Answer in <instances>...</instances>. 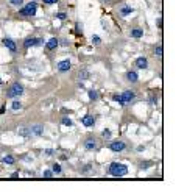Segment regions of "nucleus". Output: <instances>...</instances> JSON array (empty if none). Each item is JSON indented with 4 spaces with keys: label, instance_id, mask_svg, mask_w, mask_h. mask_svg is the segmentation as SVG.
Instances as JSON below:
<instances>
[{
    "label": "nucleus",
    "instance_id": "36",
    "mask_svg": "<svg viewBox=\"0 0 187 192\" xmlns=\"http://www.w3.org/2000/svg\"><path fill=\"white\" fill-rule=\"evenodd\" d=\"M45 155H53V150H45Z\"/></svg>",
    "mask_w": 187,
    "mask_h": 192
},
{
    "label": "nucleus",
    "instance_id": "23",
    "mask_svg": "<svg viewBox=\"0 0 187 192\" xmlns=\"http://www.w3.org/2000/svg\"><path fill=\"white\" fill-rule=\"evenodd\" d=\"M52 170H53V174H61V166H59V164H55Z\"/></svg>",
    "mask_w": 187,
    "mask_h": 192
},
{
    "label": "nucleus",
    "instance_id": "32",
    "mask_svg": "<svg viewBox=\"0 0 187 192\" xmlns=\"http://www.w3.org/2000/svg\"><path fill=\"white\" fill-rule=\"evenodd\" d=\"M114 100H116V102H119V103H122V100H120V95H114ZM122 105H123V103H122Z\"/></svg>",
    "mask_w": 187,
    "mask_h": 192
},
{
    "label": "nucleus",
    "instance_id": "27",
    "mask_svg": "<svg viewBox=\"0 0 187 192\" xmlns=\"http://www.w3.org/2000/svg\"><path fill=\"white\" fill-rule=\"evenodd\" d=\"M101 136L105 137V139H109V137H111V131H109V130H105V131L101 133Z\"/></svg>",
    "mask_w": 187,
    "mask_h": 192
},
{
    "label": "nucleus",
    "instance_id": "5",
    "mask_svg": "<svg viewBox=\"0 0 187 192\" xmlns=\"http://www.w3.org/2000/svg\"><path fill=\"white\" fill-rule=\"evenodd\" d=\"M134 98H136V92H133V91H125L123 94L120 95L122 103H128V102L134 100Z\"/></svg>",
    "mask_w": 187,
    "mask_h": 192
},
{
    "label": "nucleus",
    "instance_id": "2",
    "mask_svg": "<svg viewBox=\"0 0 187 192\" xmlns=\"http://www.w3.org/2000/svg\"><path fill=\"white\" fill-rule=\"evenodd\" d=\"M24 94V86H22L20 83H14L13 86L8 89V97L10 98H16L19 97V95H22Z\"/></svg>",
    "mask_w": 187,
    "mask_h": 192
},
{
    "label": "nucleus",
    "instance_id": "8",
    "mask_svg": "<svg viewBox=\"0 0 187 192\" xmlns=\"http://www.w3.org/2000/svg\"><path fill=\"white\" fill-rule=\"evenodd\" d=\"M3 44H5V45L10 49L11 52H16V50H17V47H16V42H14L13 39H10V38H5V39H3Z\"/></svg>",
    "mask_w": 187,
    "mask_h": 192
},
{
    "label": "nucleus",
    "instance_id": "7",
    "mask_svg": "<svg viewBox=\"0 0 187 192\" xmlns=\"http://www.w3.org/2000/svg\"><path fill=\"white\" fill-rule=\"evenodd\" d=\"M70 66H72L70 61H69V59H64V61H61V63H58V70L64 74V72H67L69 69H70Z\"/></svg>",
    "mask_w": 187,
    "mask_h": 192
},
{
    "label": "nucleus",
    "instance_id": "9",
    "mask_svg": "<svg viewBox=\"0 0 187 192\" xmlns=\"http://www.w3.org/2000/svg\"><path fill=\"white\" fill-rule=\"evenodd\" d=\"M58 44H59V41L56 39V38H52V39L47 42V45H45V47H47V50H55V49L58 47Z\"/></svg>",
    "mask_w": 187,
    "mask_h": 192
},
{
    "label": "nucleus",
    "instance_id": "33",
    "mask_svg": "<svg viewBox=\"0 0 187 192\" xmlns=\"http://www.w3.org/2000/svg\"><path fill=\"white\" fill-rule=\"evenodd\" d=\"M89 169H90V166H86L84 169H83V172H81V174H83V175H84V174H87V172H89Z\"/></svg>",
    "mask_w": 187,
    "mask_h": 192
},
{
    "label": "nucleus",
    "instance_id": "18",
    "mask_svg": "<svg viewBox=\"0 0 187 192\" xmlns=\"http://www.w3.org/2000/svg\"><path fill=\"white\" fill-rule=\"evenodd\" d=\"M14 161H16V159H14V158H13V156H11V155H6V156H3V163H5V164H14Z\"/></svg>",
    "mask_w": 187,
    "mask_h": 192
},
{
    "label": "nucleus",
    "instance_id": "24",
    "mask_svg": "<svg viewBox=\"0 0 187 192\" xmlns=\"http://www.w3.org/2000/svg\"><path fill=\"white\" fill-rule=\"evenodd\" d=\"M53 176V170H44V178H52Z\"/></svg>",
    "mask_w": 187,
    "mask_h": 192
},
{
    "label": "nucleus",
    "instance_id": "21",
    "mask_svg": "<svg viewBox=\"0 0 187 192\" xmlns=\"http://www.w3.org/2000/svg\"><path fill=\"white\" fill-rule=\"evenodd\" d=\"M89 98H90V100H97V98H98V94H97L95 91H89Z\"/></svg>",
    "mask_w": 187,
    "mask_h": 192
},
{
    "label": "nucleus",
    "instance_id": "26",
    "mask_svg": "<svg viewBox=\"0 0 187 192\" xmlns=\"http://www.w3.org/2000/svg\"><path fill=\"white\" fill-rule=\"evenodd\" d=\"M20 108H22L20 102H14V103H13V109H14V111H17V109H20Z\"/></svg>",
    "mask_w": 187,
    "mask_h": 192
},
{
    "label": "nucleus",
    "instance_id": "14",
    "mask_svg": "<svg viewBox=\"0 0 187 192\" xmlns=\"http://www.w3.org/2000/svg\"><path fill=\"white\" fill-rule=\"evenodd\" d=\"M84 147L87 148V150H94V148H97V142L92 141V139H89V141H86Z\"/></svg>",
    "mask_w": 187,
    "mask_h": 192
},
{
    "label": "nucleus",
    "instance_id": "20",
    "mask_svg": "<svg viewBox=\"0 0 187 192\" xmlns=\"http://www.w3.org/2000/svg\"><path fill=\"white\" fill-rule=\"evenodd\" d=\"M61 124H63V125H66V126H72V125H73V122H72V120H70V119H69V117H63V120H61Z\"/></svg>",
    "mask_w": 187,
    "mask_h": 192
},
{
    "label": "nucleus",
    "instance_id": "1",
    "mask_svg": "<svg viewBox=\"0 0 187 192\" xmlns=\"http://www.w3.org/2000/svg\"><path fill=\"white\" fill-rule=\"evenodd\" d=\"M109 174L112 176H125L128 174V167L122 163H112L109 166Z\"/></svg>",
    "mask_w": 187,
    "mask_h": 192
},
{
    "label": "nucleus",
    "instance_id": "6",
    "mask_svg": "<svg viewBox=\"0 0 187 192\" xmlns=\"http://www.w3.org/2000/svg\"><path fill=\"white\" fill-rule=\"evenodd\" d=\"M125 147H126V145H125L123 141H114L112 144L109 145V148H111L112 152H123Z\"/></svg>",
    "mask_w": 187,
    "mask_h": 192
},
{
    "label": "nucleus",
    "instance_id": "35",
    "mask_svg": "<svg viewBox=\"0 0 187 192\" xmlns=\"http://www.w3.org/2000/svg\"><path fill=\"white\" fill-rule=\"evenodd\" d=\"M59 159H61V161H66V159H69V158H67L66 155H61V158H59Z\"/></svg>",
    "mask_w": 187,
    "mask_h": 192
},
{
    "label": "nucleus",
    "instance_id": "37",
    "mask_svg": "<svg viewBox=\"0 0 187 192\" xmlns=\"http://www.w3.org/2000/svg\"><path fill=\"white\" fill-rule=\"evenodd\" d=\"M105 2H109V0H105Z\"/></svg>",
    "mask_w": 187,
    "mask_h": 192
},
{
    "label": "nucleus",
    "instance_id": "12",
    "mask_svg": "<svg viewBox=\"0 0 187 192\" xmlns=\"http://www.w3.org/2000/svg\"><path fill=\"white\" fill-rule=\"evenodd\" d=\"M95 124V117L94 116H86L84 119H83V125L84 126H92Z\"/></svg>",
    "mask_w": 187,
    "mask_h": 192
},
{
    "label": "nucleus",
    "instance_id": "13",
    "mask_svg": "<svg viewBox=\"0 0 187 192\" xmlns=\"http://www.w3.org/2000/svg\"><path fill=\"white\" fill-rule=\"evenodd\" d=\"M17 133L20 134V136H24V137H27V136H30V134H31V131H30V128H24V126L17 128Z\"/></svg>",
    "mask_w": 187,
    "mask_h": 192
},
{
    "label": "nucleus",
    "instance_id": "31",
    "mask_svg": "<svg viewBox=\"0 0 187 192\" xmlns=\"http://www.w3.org/2000/svg\"><path fill=\"white\" fill-rule=\"evenodd\" d=\"M66 17H67V16H66L64 13H59V14H58V19H61V20H64Z\"/></svg>",
    "mask_w": 187,
    "mask_h": 192
},
{
    "label": "nucleus",
    "instance_id": "28",
    "mask_svg": "<svg viewBox=\"0 0 187 192\" xmlns=\"http://www.w3.org/2000/svg\"><path fill=\"white\" fill-rule=\"evenodd\" d=\"M92 42H94V44H100L101 39H100L98 36H92Z\"/></svg>",
    "mask_w": 187,
    "mask_h": 192
},
{
    "label": "nucleus",
    "instance_id": "22",
    "mask_svg": "<svg viewBox=\"0 0 187 192\" xmlns=\"http://www.w3.org/2000/svg\"><path fill=\"white\" fill-rule=\"evenodd\" d=\"M10 3H11V5H14V6H22V5H24L22 0H10Z\"/></svg>",
    "mask_w": 187,
    "mask_h": 192
},
{
    "label": "nucleus",
    "instance_id": "16",
    "mask_svg": "<svg viewBox=\"0 0 187 192\" xmlns=\"http://www.w3.org/2000/svg\"><path fill=\"white\" fill-rule=\"evenodd\" d=\"M126 78H128L131 83H136V81H137V74L131 70V72H128V74H126Z\"/></svg>",
    "mask_w": 187,
    "mask_h": 192
},
{
    "label": "nucleus",
    "instance_id": "4",
    "mask_svg": "<svg viewBox=\"0 0 187 192\" xmlns=\"http://www.w3.org/2000/svg\"><path fill=\"white\" fill-rule=\"evenodd\" d=\"M44 41L41 39V38H28V39H25L24 42V47L25 49H30V47H39V45H42Z\"/></svg>",
    "mask_w": 187,
    "mask_h": 192
},
{
    "label": "nucleus",
    "instance_id": "11",
    "mask_svg": "<svg viewBox=\"0 0 187 192\" xmlns=\"http://www.w3.org/2000/svg\"><path fill=\"white\" fill-rule=\"evenodd\" d=\"M30 131L33 134H36V136H41V134L44 133V126L42 125H33L31 128H30Z\"/></svg>",
    "mask_w": 187,
    "mask_h": 192
},
{
    "label": "nucleus",
    "instance_id": "34",
    "mask_svg": "<svg viewBox=\"0 0 187 192\" xmlns=\"http://www.w3.org/2000/svg\"><path fill=\"white\" fill-rule=\"evenodd\" d=\"M158 27H159V28H162V19H158Z\"/></svg>",
    "mask_w": 187,
    "mask_h": 192
},
{
    "label": "nucleus",
    "instance_id": "25",
    "mask_svg": "<svg viewBox=\"0 0 187 192\" xmlns=\"http://www.w3.org/2000/svg\"><path fill=\"white\" fill-rule=\"evenodd\" d=\"M154 53H156V55H159V56H162V45H158V47L154 49Z\"/></svg>",
    "mask_w": 187,
    "mask_h": 192
},
{
    "label": "nucleus",
    "instance_id": "10",
    "mask_svg": "<svg viewBox=\"0 0 187 192\" xmlns=\"http://www.w3.org/2000/svg\"><path fill=\"white\" fill-rule=\"evenodd\" d=\"M136 66L139 67V69H147V66H148V61H147V58H143V56L137 58V59H136Z\"/></svg>",
    "mask_w": 187,
    "mask_h": 192
},
{
    "label": "nucleus",
    "instance_id": "29",
    "mask_svg": "<svg viewBox=\"0 0 187 192\" xmlns=\"http://www.w3.org/2000/svg\"><path fill=\"white\" fill-rule=\"evenodd\" d=\"M44 3H47V5H52V3H56L58 0H42Z\"/></svg>",
    "mask_w": 187,
    "mask_h": 192
},
{
    "label": "nucleus",
    "instance_id": "19",
    "mask_svg": "<svg viewBox=\"0 0 187 192\" xmlns=\"http://www.w3.org/2000/svg\"><path fill=\"white\" fill-rule=\"evenodd\" d=\"M78 77H80V78H81V80H86V78H89V72H87V70H84V69H83V70H80Z\"/></svg>",
    "mask_w": 187,
    "mask_h": 192
},
{
    "label": "nucleus",
    "instance_id": "3",
    "mask_svg": "<svg viewBox=\"0 0 187 192\" xmlns=\"http://www.w3.org/2000/svg\"><path fill=\"white\" fill-rule=\"evenodd\" d=\"M36 10H37V3L30 2V3L25 5V8L20 10V14L22 16H34V14H36Z\"/></svg>",
    "mask_w": 187,
    "mask_h": 192
},
{
    "label": "nucleus",
    "instance_id": "17",
    "mask_svg": "<svg viewBox=\"0 0 187 192\" xmlns=\"http://www.w3.org/2000/svg\"><path fill=\"white\" fill-rule=\"evenodd\" d=\"M133 8H129V6H123V8H122V11H120V14L122 16H128V14H131L133 13Z\"/></svg>",
    "mask_w": 187,
    "mask_h": 192
},
{
    "label": "nucleus",
    "instance_id": "30",
    "mask_svg": "<svg viewBox=\"0 0 187 192\" xmlns=\"http://www.w3.org/2000/svg\"><path fill=\"white\" fill-rule=\"evenodd\" d=\"M150 166H151V163H142V164H140V167H142V169H147Z\"/></svg>",
    "mask_w": 187,
    "mask_h": 192
},
{
    "label": "nucleus",
    "instance_id": "15",
    "mask_svg": "<svg viewBox=\"0 0 187 192\" xmlns=\"http://www.w3.org/2000/svg\"><path fill=\"white\" fill-rule=\"evenodd\" d=\"M131 36L136 38V39H139V38L143 36V31H142V30H139V28H134V30H131Z\"/></svg>",
    "mask_w": 187,
    "mask_h": 192
}]
</instances>
